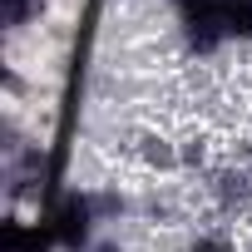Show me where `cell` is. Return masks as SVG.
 <instances>
[{
    "label": "cell",
    "instance_id": "2",
    "mask_svg": "<svg viewBox=\"0 0 252 252\" xmlns=\"http://www.w3.org/2000/svg\"><path fill=\"white\" fill-rule=\"evenodd\" d=\"M183 252H237V247H232L227 237H218V232H203V237H193Z\"/></svg>",
    "mask_w": 252,
    "mask_h": 252
},
{
    "label": "cell",
    "instance_id": "1",
    "mask_svg": "<svg viewBox=\"0 0 252 252\" xmlns=\"http://www.w3.org/2000/svg\"><path fill=\"white\" fill-rule=\"evenodd\" d=\"M94 222H99L94 198L89 193H64V203L55 208V242L64 252H84L94 242Z\"/></svg>",
    "mask_w": 252,
    "mask_h": 252
}]
</instances>
